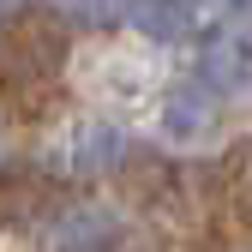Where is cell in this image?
<instances>
[{
  "instance_id": "1",
  "label": "cell",
  "mask_w": 252,
  "mask_h": 252,
  "mask_svg": "<svg viewBox=\"0 0 252 252\" xmlns=\"http://www.w3.org/2000/svg\"><path fill=\"white\" fill-rule=\"evenodd\" d=\"M60 72H66V24L42 6L12 12V24L0 30V84L36 108L42 96H54Z\"/></svg>"
},
{
  "instance_id": "2",
  "label": "cell",
  "mask_w": 252,
  "mask_h": 252,
  "mask_svg": "<svg viewBox=\"0 0 252 252\" xmlns=\"http://www.w3.org/2000/svg\"><path fill=\"white\" fill-rule=\"evenodd\" d=\"M222 120V96L204 84V78H174L156 102V126H162L168 144H204Z\"/></svg>"
},
{
  "instance_id": "3",
  "label": "cell",
  "mask_w": 252,
  "mask_h": 252,
  "mask_svg": "<svg viewBox=\"0 0 252 252\" xmlns=\"http://www.w3.org/2000/svg\"><path fill=\"white\" fill-rule=\"evenodd\" d=\"M42 252H120V216L108 204H72L48 222Z\"/></svg>"
},
{
  "instance_id": "4",
  "label": "cell",
  "mask_w": 252,
  "mask_h": 252,
  "mask_svg": "<svg viewBox=\"0 0 252 252\" xmlns=\"http://www.w3.org/2000/svg\"><path fill=\"white\" fill-rule=\"evenodd\" d=\"M198 78L216 90V96H234V90H252V30H216L198 54Z\"/></svg>"
},
{
  "instance_id": "5",
  "label": "cell",
  "mask_w": 252,
  "mask_h": 252,
  "mask_svg": "<svg viewBox=\"0 0 252 252\" xmlns=\"http://www.w3.org/2000/svg\"><path fill=\"white\" fill-rule=\"evenodd\" d=\"M126 150H132V144H126L120 126H108V120H78L72 138H66V168L84 174V180H108V174H120Z\"/></svg>"
},
{
  "instance_id": "6",
  "label": "cell",
  "mask_w": 252,
  "mask_h": 252,
  "mask_svg": "<svg viewBox=\"0 0 252 252\" xmlns=\"http://www.w3.org/2000/svg\"><path fill=\"white\" fill-rule=\"evenodd\" d=\"M126 18L150 42H180L192 30V0H126Z\"/></svg>"
},
{
  "instance_id": "7",
  "label": "cell",
  "mask_w": 252,
  "mask_h": 252,
  "mask_svg": "<svg viewBox=\"0 0 252 252\" xmlns=\"http://www.w3.org/2000/svg\"><path fill=\"white\" fill-rule=\"evenodd\" d=\"M54 18H72V24L102 30V24H120L126 18V0H54Z\"/></svg>"
},
{
  "instance_id": "8",
  "label": "cell",
  "mask_w": 252,
  "mask_h": 252,
  "mask_svg": "<svg viewBox=\"0 0 252 252\" xmlns=\"http://www.w3.org/2000/svg\"><path fill=\"white\" fill-rule=\"evenodd\" d=\"M228 186H234V204L252 216V144L234 150V162H228Z\"/></svg>"
},
{
  "instance_id": "9",
  "label": "cell",
  "mask_w": 252,
  "mask_h": 252,
  "mask_svg": "<svg viewBox=\"0 0 252 252\" xmlns=\"http://www.w3.org/2000/svg\"><path fill=\"white\" fill-rule=\"evenodd\" d=\"M0 156H6V126H0Z\"/></svg>"
},
{
  "instance_id": "10",
  "label": "cell",
  "mask_w": 252,
  "mask_h": 252,
  "mask_svg": "<svg viewBox=\"0 0 252 252\" xmlns=\"http://www.w3.org/2000/svg\"><path fill=\"white\" fill-rule=\"evenodd\" d=\"M228 6H240V12H246V6H252V0H228Z\"/></svg>"
},
{
  "instance_id": "11",
  "label": "cell",
  "mask_w": 252,
  "mask_h": 252,
  "mask_svg": "<svg viewBox=\"0 0 252 252\" xmlns=\"http://www.w3.org/2000/svg\"><path fill=\"white\" fill-rule=\"evenodd\" d=\"M246 252H252V246H246Z\"/></svg>"
}]
</instances>
